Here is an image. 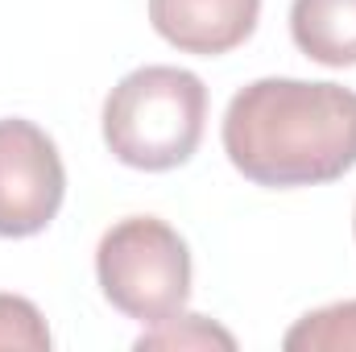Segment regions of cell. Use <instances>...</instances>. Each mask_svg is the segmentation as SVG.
Returning <instances> with one entry per match:
<instances>
[{"label": "cell", "mask_w": 356, "mask_h": 352, "mask_svg": "<svg viewBox=\"0 0 356 352\" xmlns=\"http://www.w3.org/2000/svg\"><path fill=\"white\" fill-rule=\"evenodd\" d=\"M286 352H356V298L307 311L286 336Z\"/></svg>", "instance_id": "52a82bcc"}, {"label": "cell", "mask_w": 356, "mask_h": 352, "mask_svg": "<svg viewBox=\"0 0 356 352\" xmlns=\"http://www.w3.org/2000/svg\"><path fill=\"white\" fill-rule=\"evenodd\" d=\"M95 278L104 298L137 319L162 323L186 311L191 298V249L175 228L158 216H129L99 237Z\"/></svg>", "instance_id": "3957f363"}, {"label": "cell", "mask_w": 356, "mask_h": 352, "mask_svg": "<svg viewBox=\"0 0 356 352\" xmlns=\"http://www.w3.org/2000/svg\"><path fill=\"white\" fill-rule=\"evenodd\" d=\"M207 88L182 67H137L104 99V145L116 162L162 175L186 166L203 141Z\"/></svg>", "instance_id": "7a4b0ae2"}, {"label": "cell", "mask_w": 356, "mask_h": 352, "mask_svg": "<svg viewBox=\"0 0 356 352\" xmlns=\"http://www.w3.org/2000/svg\"><path fill=\"white\" fill-rule=\"evenodd\" d=\"M0 349H50V328H46L42 311L21 294H0Z\"/></svg>", "instance_id": "9c48e42d"}, {"label": "cell", "mask_w": 356, "mask_h": 352, "mask_svg": "<svg viewBox=\"0 0 356 352\" xmlns=\"http://www.w3.org/2000/svg\"><path fill=\"white\" fill-rule=\"evenodd\" d=\"M67 199V170L46 129L25 116L0 120V237L21 241L54 224Z\"/></svg>", "instance_id": "277c9868"}, {"label": "cell", "mask_w": 356, "mask_h": 352, "mask_svg": "<svg viewBox=\"0 0 356 352\" xmlns=\"http://www.w3.org/2000/svg\"><path fill=\"white\" fill-rule=\"evenodd\" d=\"M149 21L182 54L220 58L253 38L261 0H149Z\"/></svg>", "instance_id": "5b68a950"}, {"label": "cell", "mask_w": 356, "mask_h": 352, "mask_svg": "<svg viewBox=\"0 0 356 352\" xmlns=\"http://www.w3.org/2000/svg\"><path fill=\"white\" fill-rule=\"evenodd\" d=\"M224 154L257 186H323L356 170V91L311 79H257L224 112Z\"/></svg>", "instance_id": "6da1fadb"}, {"label": "cell", "mask_w": 356, "mask_h": 352, "mask_svg": "<svg viewBox=\"0 0 356 352\" xmlns=\"http://www.w3.org/2000/svg\"><path fill=\"white\" fill-rule=\"evenodd\" d=\"M290 38L319 67H356V0H294Z\"/></svg>", "instance_id": "8992f818"}, {"label": "cell", "mask_w": 356, "mask_h": 352, "mask_svg": "<svg viewBox=\"0 0 356 352\" xmlns=\"http://www.w3.org/2000/svg\"><path fill=\"white\" fill-rule=\"evenodd\" d=\"M137 349H236V336L211 323L207 315L178 311L162 323H149V332L137 336Z\"/></svg>", "instance_id": "ba28073f"}, {"label": "cell", "mask_w": 356, "mask_h": 352, "mask_svg": "<svg viewBox=\"0 0 356 352\" xmlns=\"http://www.w3.org/2000/svg\"><path fill=\"white\" fill-rule=\"evenodd\" d=\"M353 232H356V211H353Z\"/></svg>", "instance_id": "30bf717a"}]
</instances>
